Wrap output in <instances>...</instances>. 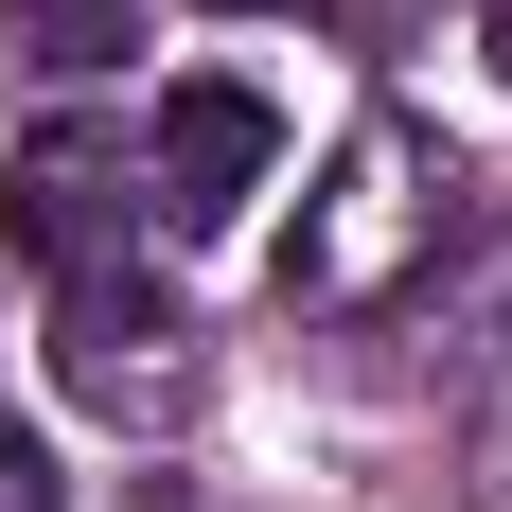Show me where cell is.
Returning a JSON list of instances; mask_svg holds the SVG:
<instances>
[{"instance_id":"2","label":"cell","mask_w":512,"mask_h":512,"mask_svg":"<svg viewBox=\"0 0 512 512\" xmlns=\"http://www.w3.org/2000/svg\"><path fill=\"white\" fill-rule=\"evenodd\" d=\"M53 371H71L106 424H159L195 389V318L159 301L142 265H71V283H53Z\"/></svg>"},{"instance_id":"6","label":"cell","mask_w":512,"mask_h":512,"mask_svg":"<svg viewBox=\"0 0 512 512\" xmlns=\"http://www.w3.org/2000/svg\"><path fill=\"white\" fill-rule=\"evenodd\" d=\"M53 495H71V477H53V442H36V424H0V512H53Z\"/></svg>"},{"instance_id":"3","label":"cell","mask_w":512,"mask_h":512,"mask_svg":"<svg viewBox=\"0 0 512 512\" xmlns=\"http://www.w3.org/2000/svg\"><path fill=\"white\" fill-rule=\"evenodd\" d=\"M265 159H283V106H265V89H230V71H195V89H159L142 212H159V230H230V212L265 195Z\"/></svg>"},{"instance_id":"5","label":"cell","mask_w":512,"mask_h":512,"mask_svg":"<svg viewBox=\"0 0 512 512\" xmlns=\"http://www.w3.org/2000/svg\"><path fill=\"white\" fill-rule=\"evenodd\" d=\"M0 53H36V71H89V53H124V0H0Z\"/></svg>"},{"instance_id":"7","label":"cell","mask_w":512,"mask_h":512,"mask_svg":"<svg viewBox=\"0 0 512 512\" xmlns=\"http://www.w3.org/2000/svg\"><path fill=\"white\" fill-rule=\"evenodd\" d=\"M477 36H495V71H512V0H477Z\"/></svg>"},{"instance_id":"4","label":"cell","mask_w":512,"mask_h":512,"mask_svg":"<svg viewBox=\"0 0 512 512\" xmlns=\"http://www.w3.org/2000/svg\"><path fill=\"white\" fill-rule=\"evenodd\" d=\"M18 248L71 283V265H124V212H142V159L106 142V124H53V142H18Z\"/></svg>"},{"instance_id":"1","label":"cell","mask_w":512,"mask_h":512,"mask_svg":"<svg viewBox=\"0 0 512 512\" xmlns=\"http://www.w3.org/2000/svg\"><path fill=\"white\" fill-rule=\"evenodd\" d=\"M442 230H460V159L424 124H354L336 142V195L283 248V301H389L407 265H442Z\"/></svg>"}]
</instances>
